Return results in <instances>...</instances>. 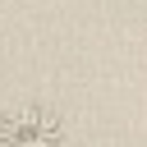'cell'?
I'll return each mask as SVG.
<instances>
[{"instance_id": "cell-1", "label": "cell", "mask_w": 147, "mask_h": 147, "mask_svg": "<svg viewBox=\"0 0 147 147\" xmlns=\"http://www.w3.org/2000/svg\"><path fill=\"white\" fill-rule=\"evenodd\" d=\"M64 119L46 106H14L0 115V147H64Z\"/></svg>"}]
</instances>
